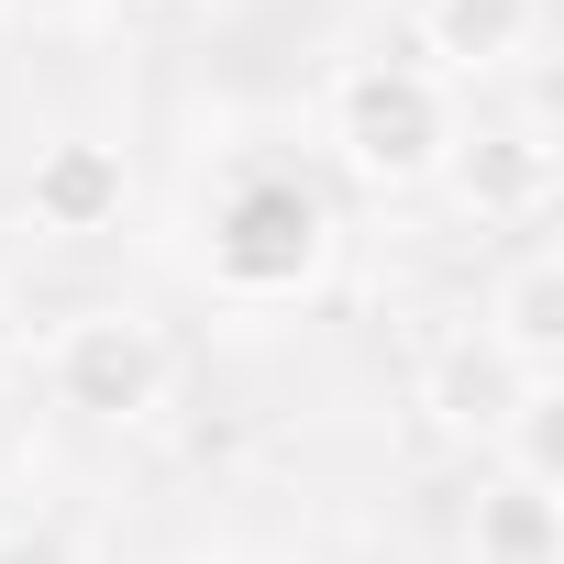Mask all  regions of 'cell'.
Instances as JSON below:
<instances>
[{"label": "cell", "instance_id": "10", "mask_svg": "<svg viewBox=\"0 0 564 564\" xmlns=\"http://www.w3.org/2000/svg\"><path fill=\"white\" fill-rule=\"evenodd\" d=\"M498 476H520V487H564V377H531L520 399H509V421H498Z\"/></svg>", "mask_w": 564, "mask_h": 564}, {"label": "cell", "instance_id": "11", "mask_svg": "<svg viewBox=\"0 0 564 564\" xmlns=\"http://www.w3.org/2000/svg\"><path fill=\"white\" fill-rule=\"evenodd\" d=\"M0 564H89L67 531H0Z\"/></svg>", "mask_w": 564, "mask_h": 564}, {"label": "cell", "instance_id": "4", "mask_svg": "<svg viewBox=\"0 0 564 564\" xmlns=\"http://www.w3.org/2000/svg\"><path fill=\"white\" fill-rule=\"evenodd\" d=\"M443 177H454V199L476 210V221H542L553 210V133H531V122H487V133H454V155H443Z\"/></svg>", "mask_w": 564, "mask_h": 564}, {"label": "cell", "instance_id": "9", "mask_svg": "<svg viewBox=\"0 0 564 564\" xmlns=\"http://www.w3.org/2000/svg\"><path fill=\"white\" fill-rule=\"evenodd\" d=\"M465 542H476V564H564V498L520 487V476H487Z\"/></svg>", "mask_w": 564, "mask_h": 564}, {"label": "cell", "instance_id": "3", "mask_svg": "<svg viewBox=\"0 0 564 564\" xmlns=\"http://www.w3.org/2000/svg\"><path fill=\"white\" fill-rule=\"evenodd\" d=\"M45 388H56V410L133 432V421L166 410L177 344H166L144 311H78V322H56V344H45Z\"/></svg>", "mask_w": 564, "mask_h": 564}, {"label": "cell", "instance_id": "7", "mask_svg": "<svg viewBox=\"0 0 564 564\" xmlns=\"http://www.w3.org/2000/svg\"><path fill=\"white\" fill-rule=\"evenodd\" d=\"M520 377H553L564 366V254L553 243H531V254H509L498 265V289H487V322H476Z\"/></svg>", "mask_w": 564, "mask_h": 564}, {"label": "cell", "instance_id": "8", "mask_svg": "<svg viewBox=\"0 0 564 564\" xmlns=\"http://www.w3.org/2000/svg\"><path fill=\"white\" fill-rule=\"evenodd\" d=\"M531 377L487 344V333H454L443 355H432V421L443 432H476V443H498V421H509V399H520Z\"/></svg>", "mask_w": 564, "mask_h": 564}, {"label": "cell", "instance_id": "5", "mask_svg": "<svg viewBox=\"0 0 564 564\" xmlns=\"http://www.w3.org/2000/svg\"><path fill=\"white\" fill-rule=\"evenodd\" d=\"M23 210H34V232H67V243L111 232V221L133 210V166H122V144H100V133H56V144L34 155V177H23Z\"/></svg>", "mask_w": 564, "mask_h": 564}, {"label": "cell", "instance_id": "1", "mask_svg": "<svg viewBox=\"0 0 564 564\" xmlns=\"http://www.w3.org/2000/svg\"><path fill=\"white\" fill-rule=\"evenodd\" d=\"M333 254V199L311 166L289 155H232L210 210H199V265H210V289L221 300H289L311 289Z\"/></svg>", "mask_w": 564, "mask_h": 564}, {"label": "cell", "instance_id": "6", "mask_svg": "<svg viewBox=\"0 0 564 564\" xmlns=\"http://www.w3.org/2000/svg\"><path fill=\"white\" fill-rule=\"evenodd\" d=\"M421 56L432 78H509L542 45V0H421Z\"/></svg>", "mask_w": 564, "mask_h": 564}, {"label": "cell", "instance_id": "12", "mask_svg": "<svg viewBox=\"0 0 564 564\" xmlns=\"http://www.w3.org/2000/svg\"><path fill=\"white\" fill-rule=\"evenodd\" d=\"M12 366H23V322H12V300H0V388H12Z\"/></svg>", "mask_w": 564, "mask_h": 564}, {"label": "cell", "instance_id": "13", "mask_svg": "<svg viewBox=\"0 0 564 564\" xmlns=\"http://www.w3.org/2000/svg\"><path fill=\"white\" fill-rule=\"evenodd\" d=\"M0 12H34V23H67V12H89V0H0Z\"/></svg>", "mask_w": 564, "mask_h": 564}, {"label": "cell", "instance_id": "2", "mask_svg": "<svg viewBox=\"0 0 564 564\" xmlns=\"http://www.w3.org/2000/svg\"><path fill=\"white\" fill-rule=\"evenodd\" d=\"M454 89L421 67V56H355V67H333V144H344V166L366 177V188H421V177H443V155H454Z\"/></svg>", "mask_w": 564, "mask_h": 564}]
</instances>
